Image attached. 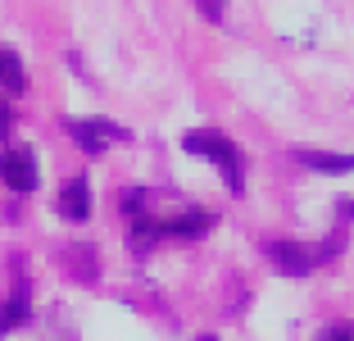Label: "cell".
Listing matches in <instances>:
<instances>
[{"instance_id":"10","label":"cell","mask_w":354,"mask_h":341,"mask_svg":"<svg viewBox=\"0 0 354 341\" xmlns=\"http://www.w3.org/2000/svg\"><path fill=\"white\" fill-rule=\"evenodd\" d=\"M196 10L205 14L209 23H223V19H227V5H223V0H196Z\"/></svg>"},{"instance_id":"3","label":"cell","mask_w":354,"mask_h":341,"mask_svg":"<svg viewBox=\"0 0 354 341\" xmlns=\"http://www.w3.org/2000/svg\"><path fill=\"white\" fill-rule=\"evenodd\" d=\"M336 241H327V246H304V241H268V264L277 273H286V278H304V273H313V264H323L327 255H336Z\"/></svg>"},{"instance_id":"8","label":"cell","mask_w":354,"mask_h":341,"mask_svg":"<svg viewBox=\"0 0 354 341\" xmlns=\"http://www.w3.org/2000/svg\"><path fill=\"white\" fill-rule=\"evenodd\" d=\"M28 319H32V291H28V282H19V287H14V296L0 305V337H5V332H14V328H23Z\"/></svg>"},{"instance_id":"4","label":"cell","mask_w":354,"mask_h":341,"mask_svg":"<svg viewBox=\"0 0 354 341\" xmlns=\"http://www.w3.org/2000/svg\"><path fill=\"white\" fill-rule=\"evenodd\" d=\"M64 132L73 137V141L82 146L86 155H104L109 146L127 141V128L109 123V119H68V123H64Z\"/></svg>"},{"instance_id":"9","label":"cell","mask_w":354,"mask_h":341,"mask_svg":"<svg viewBox=\"0 0 354 341\" xmlns=\"http://www.w3.org/2000/svg\"><path fill=\"white\" fill-rule=\"evenodd\" d=\"M304 168H313V173H354V155H327V150H300Z\"/></svg>"},{"instance_id":"14","label":"cell","mask_w":354,"mask_h":341,"mask_svg":"<svg viewBox=\"0 0 354 341\" xmlns=\"http://www.w3.org/2000/svg\"><path fill=\"white\" fill-rule=\"evenodd\" d=\"M196 341H218V337H196Z\"/></svg>"},{"instance_id":"6","label":"cell","mask_w":354,"mask_h":341,"mask_svg":"<svg viewBox=\"0 0 354 341\" xmlns=\"http://www.w3.org/2000/svg\"><path fill=\"white\" fill-rule=\"evenodd\" d=\"M55 209H59V218H68V223H82V218H91V182H86L82 173L68 177L59 191V200H55Z\"/></svg>"},{"instance_id":"11","label":"cell","mask_w":354,"mask_h":341,"mask_svg":"<svg viewBox=\"0 0 354 341\" xmlns=\"http://www.w3.org/2000/svg\"><path fill=\"white\" fill-rule=\"evenodd\" d=\"M318 341H354V323H336V328H327Z\"/></svg>"},{"instance_id":"5","label":"cell","mask_w":354,"mask_h":341,"mask_svg":"<svg viewBox=\"0 0 354 341\" xmlns=\"http://www.w3.org/2000/svg\"><path fill=\"white\" fill-rule=\"evenodd\" d=\"M37 159H32L28 146H10V150H0V182L10 186V191H32L37 186Z\"/></svg>"},{"instance_id":"13","label":"cell","mask_w":354,"mask_h":341,"mask_svg":"<svg viewBox=\"0 0 354 341\" xmlns=\"http://www.w3.org/2000/svg\"><path fill=\"white\" fill-rule=\"evenodd\" d=\"M341 214H345V218H354V200H341Z\"/></svg>"},{"instance_id":"1","label":"cell","mask_w":354,"mask_h":341,"mask_svg":"<svg viewBox=\"0 0 354 341\" xmlns=\"http://www.w3.org/2000/svg\"><path fill=\"white\" fill-rule=\"evenodd\" d=\"M127 241L136 255H146L164 237H200L214 227V214L205 205H191L182 196H164V191H127Z\"/></svg>"},{"instance_id":"2","label":"cell","mask_w":354,"mask_h":341,"mask_svg":"<svg viewBox=\"0 0 354 341\" xmlns=\"http://www.w3.org/2000/svg\"><path fill=\"white\" fill-rule=\"evenodd\" d=\"M182 150H187V155H205L209 164L223 173V182H227L232 196H241V191H245V173H241V150H236V141H232L227 132H214V128H196V132L182 137Z\"/></svg>"},{"instance_id":"12","label":"cell","mask_w":354,"mask_h":341,"mask_svg":"<svg viewBox=\"0 0 354 341\" xmlns=\"http://www.w3.org/2000/svg\"><path fill=\"white\" fill-rule=\"evenodd\" d=\"M10 128H14V114H10V105L0 100V141H5V137H10Z\"/></svg>"},{"instance_id":"7","label":"cell","mask_w":354,"mask_h":341,"mask_svg":"<svg viewBox=\"0 0 354 341\" xmlns=\"http://www.w3.org/2000/svg\"><path fill=\"white\" fill-rule=\"evenodd\" d=\"M28 91V73H23V60L10 51V46H0V100H14V96Z\"/></svg>"}]
</instances>
